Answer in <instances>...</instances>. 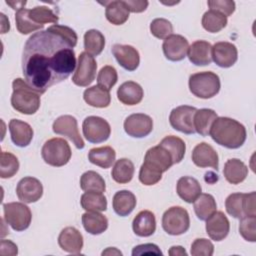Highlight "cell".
Returning <instances> with one entry per match:
<instances>
[{"label": "cell", "instance_id": "1", "mask_svg": "<svg viewBox=\"0 0 256 256\" xmlns=\"http://www.w3.org/2000/svg\"><path fill=\"white\" fill-rule=\"evenodd\" d=\"M76 65L73 46L60 34L49 29L35 32L24 45L23 75L28 85L40 94L66 80Z\"/></svg>", "mask_w": 256, "mask_h": 256}, {"label": "cell", "instance_id": "2", "mask_svg": "<svg viewBox=\"0 0 256 256\" xmlns=\"http://www.w3.org/2000/svg\"><path fill=\"white\" fill-rule=\"evenodd\" d=\"M173 164L170 153L161 145L158 144L148 149L139 171L140 182L146 186L158 183L162 178V173L166 172Z\"/></svg>", "mask_w": 256, "mask_h": 256}, {"label": "cell", "instance_id": "3", "mask_svg": "<svg viewBox=\"0 0 256 256\" xmlns=\"http://www.w3.org/2000/svg\"><path fill=\"white\" fill-rule=\"evenodd\" d=\"M209 135L219 145L228 149H237L246 141L247 132L243 124L229 117H217Z\"/></svg>", "mask_w": 256, "mask_h": 256}, {"label": "cell", "instance_id": "4", "mask_svg": "<svg viewBox=\"0 0 256 256\" xmlns=\"http://www.w3.org/2000/svg\"><path fill=\"white\" fill-rule=\"evenodd\" d=\"M12 88V107L22 114H35L40 107V93L35 91L28 85L26 81L21 78H16L13 80Z\"/></svg>", "mask_w": 256, "mask_h": 256}, {"label": "cell", "instance_id": "5", "mask_svg": "<svg viewBox=\"0 0 256 256\" xmlns=\"http://www.w3.org/2000/svg\"><path fill=\"white\" fill-rule=\"evenodd\" d=\"M220 87L219 76L211 71L197 72L189 77L190 92L201 99L214 97L220 91Z\"/></svg>", "mask_w": 256, "mask_h": 256}, {"label": "cell", "instance_id": "6", "mask_svg": "<svg viewBox=\"0 0 256 256\" xmlns=\"http://www.w3.org/2000/svg\"><path fill=\"white\" fill-rule=\"evenodd\" d=\"M71 155L72 152L68 142L59 137L47 140L41 149V156L44 162L53 167L66 165L69 162Z\"/></svg>", "mask_w": 256, "mask_h": 256}, {"label": "cell", "instance_id": "7", "mask_svg": "<svg viewBox=\"0 0 256 256\" xmlns=\"http://www.w3.org/2000/svg\"><path fill=\"white\" fill-rule=\"evenodd\" d=\"M255 192L251 193H232L225 200L227 213L234 218L244 216H256Z\"/></svg>", "mask_w": 256, "mask_h": 256}, {"label": "cell", "instance_id": "8", "mask_svg": "<svg viewBox=\"0 0 256 256\" xmlns=\"http://www.w3.org/2000/svg\"><path fill=\"white\" fill-rule=\"evenodd\" d=\"M4 220L15 231L26 230L32 220V213L28 206L21 202H10L3 205Z\"/></svg>", "mask_w": 256, "mask_h": 256}, {"label": "cell", "instance_id": "9", "mask_svg": "<svg viewBox=\"0 0 256 256\" xmlns=\"http://www.w3.org/2000/svg\"><path fill=\"white\" fill-rule=\"evenodd\" d=\"M162 227L169 235H181L190 227V218L186 209L173 206L166 210L162 216Z\"/></svg>", "mask_w": 256, "mask_h": 256}, {"label": "cell", "instance_id": "10", "mask_svg": "<svg viewBox=\"0 0 256 256\" xmlns=\"http://www.w3.org/2000/svg\"><path fill=\"white\" fill-rule=\"evenodd\" d=\"M83 135L91 143H102L106 141L111 134L109 123L99 116H88L82 124Z\"/></svg>", "mask_w": 256, "mask_h": 256}, {"label": "cell", "instance_id": "11", "mask_svg": "<svg viewBox=\"0 0 256 256\" xmlns=\"http://www.w3.org/2000/svg\"><path fill=\"white\" fill-rule=\"evenodd\" d=\"M96 71L97 63L94 57L86 52H82L78 57L77 68L72 77V82L77 86L87 87L94 81Z\"/></svg>", "mask_w": 256, "mask_h": 256}, {"label": "cell", "instance_id": "12", "mask_svg": "<svg viewBox=\"0 0 256 256\" xmlns=\"http://www.w3.org/2000/svg\"><path fill=\"white\" fill-rule=\"evenodd\" d=\"M53 132L67 137L69 140L73 142L76 148L83 149L85 143L79 133L78 124L75 117L71 115H62L58 117L52 125Z\"/></svg>", "mask_w": 256, "mask_h": 256}, {"label": "cell", "instance_id": "13", "mask_svg": "<svg viewBox=\"0 0 256 256\" xmlns=\"http://www.w3.org/2000/svg\"><path fill=\"white\" fill-rule=\"evenodd\" d=\"M196 108L188 105L178 106L170 112L169 122L173 129L184 134H194L195 129L193 125V117Z\"/></svg>", "mask_w": 256, "mask_h": 256}, {"label": "cell", "instance_id": "14", "mask_svg": "<svg viewBox=\"0 0 256 256\" xmlns=\"http://www.w3.org/2000/svg\"><path fill=\"white\" fill-rule=\"evenodd\" d=\"M124 130L133 138L146 137L153 130V120L144 113L131 114L124 121Z\"/></svg>", "mask_w": 256, "mask_h": 256}, {"label": "cell", "instance_id": "15", "mask_svg": "<svg viewBox=\"0 0 256 256\" xmlns=\"http://www.w3.org/2000/svg\"><path fill=\"white\" fill-rule=\"evenodd\" d=\"M16 194L21 202L34 203L43 195L42 183L37 178L24 177L17 184Z\"/></svg>", "mask_w": 256, "mask_h": 256}, {"label": "cell", "instance_id": "16", "mask_svg": "<svg viewBox=\"0 0 256 256\" xmlns=\"http://www.w3.org/2000/svg\"><path fill=\"white\" fill-rule=\"evenodd\" d=\"M212 60L221 68L233 66L238 59V51L234 44L226 41L217 42L212 46Z\"/></svg>", "mask_w": 256, "mask_h": 256}, {"label": "cell", "instance_id": "17", "mask_svg": "<svg viewBox=\"0 0 256 256\" xmlns=\"http://www.w3.org/2000/svg\"><path fill=\"white\" fill-rule=\"evenodd\" d=\"M189 48L188 40L182 35L172 34L163 42L164 56L170 61H181L186 57Z\"/></svg>", "mask_w": 256, "mask_h": 256}, {"label": "cell", "instance_id": "18", "mask_svg": "<svg viewBox=\"0 0 256 256\" xmlns=\"http://www.w3.org/2000/svg\"><path fill=\"white\" fill-rule=\"evenodd\" d=\"M191 157L193 163L200 168L211 167L215 170H218V154L215 149L208 143L202 142L197 144L192 151Z\"/></svg>", "mask_w": 256, "mask_h": 256}, {"label": "cell", "instance_id": "19", "mask_svg": "<svg viewBox=\"0 0 256 256\" xmlns=\"http://www.w3.org/2000/svg\"><path fill=\"white\" fill-rule=\"evenodd\" d=\"M112 54L121 67L127 71H134L140 63L139 52L131 45L115 44L112 47Z\"/></svg>", "mask_w": 256, "mask_h": 256}, {"label": "cell", "instance_id": "20", "mask_svg": "<svg viewBox=\"0 0 256 256\" xmlns=\"http://www.w3.org/2000/svg\"><path fill=\"white\" fill-rule=\"evenodd\" d=\"M229 230V220L221 211H215L206 220V233L214 241H222L227 237Z\"/></svg>", "mask_w": 256, "mask_h": 256}, {"label": "cell", "instance_id": "21", "mask_svg": "<svg viewBox=\"0 0 256 256\" xmlns=\"http://www.w3.org/2000/svg\"><path fill=\"white\" fill-rule=\"evenodd\" d=\"M58 244L62 250L70 254H80L83 248V236L75 227H66L58 236Z\"/></svg>", "mask_w": 256, "mask_h": 256}, {"label": "cell", "instance_id": "22", "mask_svg": "<svg viewBox=\"0 0 256 256\" xmlns=\"http://www.w3.org/2000/svg\"><path fill=\"white\" fill-rule=\"evenodd\" d=\"M211 50L212 45L209 42L197 40L189 46L187 56L192 64L196 66H205L212 62Z\"/></svg>", "mask_w": 256, "mask_h": 256}, {"label": "cell", "instance_id": "23", "mask_svg": "<svg viewBox=\"0 0 256 256\" xmlns=\"http://www.w3.org/2000/svg\"><path fill=\"white\" fill-rule=\"evenodd\" d=\"M9 131L12 142L18 147H26L32 141L33 129L24 121L11 119L9 122Z\"/></svg>", "mask_w": 256, "mask_h": 256}, {"label": "cell", "instance_id": "24", "mask_svg": "<svg viewBox=\"0 0 256 256\" xmlns=\"http://www.w3.org/2000/svg\"><path fill=\"white\" fill-rule=\"evenodd\" d=\"M133 232L139 237H149L156 230L155 215L149 210L140 211L132 222Z\"/></svg>", "mask_w": 256, "mask_h": 256}, {"label": "cell", "instance_id": "25", "mask_svg": "<svg viewBox=\"0 0 256 256\" xmlns=\"http://www.w3.org/2000/svg\"><path fill=\"white\" fill-rule=\"evenodd\" d=\"M143 89L142 87L134 82V81H127L121 84L117 90V98L118 100L129 106L139 104L143 99Z\"/></svg>", "mask_w": 256, "mask_h": 256}, {"label": "cell", "instance_id": "26", "mask_svg": "<svg viewBox=\"0 0 256 256\" xmlns=\"http://www.w3.org/2000/svg\"><path fill=\"white\" fill-rule=\"evenodd\" d=\"M178 196L187 203H193L201 194L202 188L197 179L190 176L181 177L176 186Z\"/></svg>", "mask_w": 256, "mask_h": 256}, {"label": "cell", "instance_id": "27", "mask_svg": "<svg viewBox=\"0 0 256 256\" xmlns=\"http://www.w3.org/2000/svg\"><path fill=\"white\" fill-rule=\"evenodd\" d=\"M136 197L128 190H121L114 194L112 206L115 213L121 217L128 216L136 207Z\"/></svg>", "mask_w": 256, "mask_h": 256}, {"label": "cell", "instance_id": "28", "mask_svg": "<svg viewBox=\"0 0 256 256\" xmlns=\"http://www.w3.org/2000/svg\"><path fill=\"white\" fill-rule=\"evenodd\" d=\"M106 19L114 25H122L129 18V9L125 1L116 0L104 3Z\"/></svg>", "mask_w": 256, "mask_h": 256}, {"label": "cell", "instance_id": "29", "mask_svg": "<svg viewBox=\"0 0 256 256\" xmlns=\"http://www.w3.org/2000/svg\"><path fill=\"white\" fill-rule=\"evenodd\" d=\"M223 174L229 183L239 184L246 179L248 175V168L240 159L232 158L226 161Z\"/></svg>", "mask_w": 256, "mask_h": 256}, {"label": "cell", "instance_id": "30", "mask_svg": "<svg viewBox=\"0 0 256 256\" xmlns=\"http://www.w3.org/2000/svg\"><path fill=\"white\" fill-rule=\"evenodd\" d=\"M217 117V113L212 109L202 108L196 110L193 117V125L195 132H197L201 136H208L210 133L211 126Z\"/></svg>", "mask_w": 256, "mask_h": 256}, {"label": "cell", "instance_id": "31", "mask_svg": "<svg viewBox=\"0 0 256 256\" xmlns=\"http://www.w3.org/2000/svg\"><path fill=\"white\" fill-rule=\"evenodd\" d=\"M89 161L101 168H110L116 159V152L110 146L92 148L88 153Z\"/></svg>", "mask_w": 256, "mask_h": 256}, {"label": "cell", "instance_id": "32", "mask_svg": "<svg viewBox=\"0 0 256 256\" xmlns=\"http://www.w3.org/2000/svg\"><path fill=\"white\" fill-rule=\"evenodd\" d=\"M83 98L88 105L96 108H106L111 102L109 91L99 85L87 88L83 93Z\"/></svg>", "mask_w": 256, "mask_h": 256}, {"label": "cell", "instance_id": "33", "mask_svg": "<svg viewBox=\"0 0 256 256\" xmlns=\"http://www.w3.org/2000/svg\"><path fill=\"white\" fill-rule=\"evenodd\" d=\"M82 224L88 233L99 235L108 228V219L99 212L87 211L82 215Z\"/></svg>", "mask_w": 256, "mask_h": 256}, {"label": "cell", "instance_id": "34", "mask_svg": "<svg viewBox=\"0 0 256 256\" xmlns=\"http://www.w3.org/2000/svg\"><path fill=\"white\" fill-rule=\"evenodd\" d=\"M27 16L33 24L39 26L41 29L44 27V24H57L59 20L58 15L47 6H36L32 9H27Z\"/></svg>", "mask_w": 256, "mask_h": 256}, {"label": "cell", "instance_id": "35", "mask_svg": "<svg viewBox=\"0 0 256 256\" xmlns=\"http://www.w3.org/2000/svg\"><path fill=\"white\" fill-rule=\"evenodd\" d=\"M134 171L135 168L133 162L127 158H121L115 162L111 176L115 182L119 184H125L132 180Z\"/></svg>", "mask_w": 256, "mask_h": 256}, {"label": "cell", "instance_id": "36", "mask_svg": "<svg viewBox=\"0 0 256 256\" xmlns=\"http://www.w3.org/2000/svg\"><path fill=\"white\" fill-rule=\"evenodd\" d=\"M193 203L195 214L198 219L202 221H206L216 211L217 208L214 197L207 193H201Z\"/></svg>", "mask_w": 256, "mask_h": 256}, {"label": "cell", "instance_id": "37", "mask_svg": "<svg viewBox=\"0 0 256 256\" xmlns=\"http://www.w3.org/2000/svg\"><path fill=\"white\" fill-rule=\"evenodd\" d=\"M80 203L84 210L90 212H102L107 209V199L100 192L88 191L83 193Z\"/></svg>", "mask_w": 256, "mask_h": 256}, {"label": "cell", "instance_id": "38", "mask_svg": "<svg viewBox=\"0 0 256 256\" xmlns=\"http://www.w3.org/2000/svg\"><path fill=\"white\" fill-rule=\"evenodd\" d=\"M159 145L164 147L170 153L174 164L180 163L182 161V159L184 158L185 151H186V145H185V142L181 138L174 136V135L166 136L165 138H163L161 140Z\"/></svg>", "mask_w": 256, "mask_h": 256}, {"label": "cell", "instance_id": "39", "mask_svg": "<svg viewBox=\"0 0 256 256\" xmlns=\"http://www.w3.org/2000/svg\"><path fill=\"white\" fill-rule=\"evenodd\" d=\"M105 46L104 35L96 30L90 29L84 34V49L85 52L91 56H98L101 54Z\"/></svg>", "mask_w": 256, "mask_h": 256}, {"label": "cell", "instance_id": "40", "mask_svg": "<svg viewBox=\"0 0 256 256\" xmlns=\"http://www.w3.org/2000/svg\"><path fill=\"white\" fill-rule=\"evenodd\" d=\"M227 25V17L218 11L209 9L203 14L202 26L210 33H217Z\"/></svg>", "mask_w": 256, "mask_h": 256}, {"label": "cell", "instance_id": "41", "mask_svg": "<svg viewBox=\"0 0 256 256\" xmlns=\"http://www.w3.org/2000/svg\"><path fill=\"white\" fill-rule=\"evenodd\" d=\"M80 187L83 191H94L103 193L106 190V184L100 174L95 171H87L80 178Z\"/></svg>", "mask_w": 256, "mask_h": 256}, {"label": "cell", "instance_id": "42", "mask_svg": "<svg viewBox=\"0 0 256 256\" xmlns=\"http://www.w3.org/2000/svg\"><path fill=\"white\" fill-rule=\"evenodd\" d=\"M19 170V161L10 152L2 151L0 160V177L3 179L13 177Z\"/></svg>", "mask_w": 256, "mask_h": 256}, {"label": "cell", "instance_id": "43", "mask_svg": "<svg viewBox=\"0 0 256 256\" xmlns=\"http://www.w3.org/2000/svg\"><path fill=\"white\" fill-rule=\"evenodd\" d=\"M150 32L156 38L165 40L173 34V26L167 19L156 18L150 23Z\"/></svg>", "mask_w": 256, "mask_h": 256}, {"label": "cell", "instance_id": "44", "mask_svg": "<svg viewBox=\"0 0 256 256\" xmlns=\"http://www.w3.org/2000/svg\"><path fill=\"white\" fill-rule=\"evenodd\" d=\"M118 80V74L113 66L106 65L101 68L97 76V83L100 87L110 91Z\"/></svg>", "mask_w": 256, "mask_h": 256}, {"label": "cell", "instance_id": "45", "mask_svg": "<svg viewBox=\"0 0 256 256\" xmlns=\"http://www.w3.org/2000/svg\"><path fill=\"white\" fill-rule=\"evenodd\" d=\"M256 216H244L240 218L239 232L241 236L249 242L256 241Z\"/></svg>", "mask_w": 256, "mask_h": 256}, {"label": "cell", "instance_id": "46", "mask_svg": "<svg viewBox=\"0 0 256 256\" xmlns=\"http://www.w3.org/2000/svg\"><path fill=\"white\" fill-rule=\"evenodd\" d=\"M15 22H16V28H17L18 32H20L21 34H24V35L41 29L39 26L33 24L29 20V18L27 16V9L26 8H22V9H20L16 12Z\"/></svg>", "mask_w": 256, "mask_h": 256}, {"label": "cell", "instance_id": "47", "mask_svg": "<svg viewBox=\"0 0 256 256\" xmlns=\"http://www.w3.org/2000/svg\"><path fill=\"white\" fill-rule=\"evenodd\" d=\"M214 253V245L206 238L195 239L191 245L192 256H211Z\"/></svg>", "mask_w": 256, "mask_h": 256}, {"label": "cell", "instance_id": "48", "mask_svg": "<svg viewBox=\"0 0 256 256\" xmlns=\"http://www.w3.org/2000/svg\"><path fill=\"white\" fill-rule=\"evenodd\" d=\"M211 10H215L228 17L235 11V2L231 0H209L207 2Z\"/></svg>", "mask_w": 256, "mask_h": 256}, {"label": "cell", "instance_id": "49", "mask_svg": "<svg viewBox=\"0 0 256 256\" xmlns=\"http://www.w3.org/2000/svg\"><path fill=\"white\" fill-rule=\"evenodd\" d=\"M47 29L51 30V31H54L58 34H60L63 38H65L73 47L76 46L77 44V40H78V37H77V34L76 32L68 27V26H64V25H59V24H53L51 26H49Z\"/></svg>", "mask_w": 256, "mask_h": 256}, {"label": "cell", "instance_id": "50", "mask_svg": "<svg viewBox=\"0 0 256 256\" xmlns=\"http://www.w3.org/2000/svg\"><path fill=\"white\" fill-rule=\"evenodd\" d=\"M145 254L162 255V252L156 244H152V243L141 244V245L135 246L132 250L133 256H140V255H145Z\"/></svg>", "mask_w": 256, "mask_h": 256}, {"label": "cell", "instance_id": "51", "mask_svg": "<svg viewBox=\"0 0 256 256\" xmlns=\"http://www.w3.org/2000/svg\"><path fill=\"white\" fill-rule=\"evenodd\" d=\"M18 253V247L16 244H14L10 240H1V249H0V254L1 255H17Z\"/></svg>", "mask_w": 256, "mask_h": 256}, {"label": "cell", "instance_id": "52", "mask_svg": "<svg viewBox=\"0 0 256 256\" xmlns=\"http://www.w3.org/2000/svg\"><path fill=\"white\" fill-rule=\"evenodd\" d=\"M126 5L130 12L133 13H141L146 10L148 7V1H139V0H127L125 1Z\"/></svg>", "mask_w": 256, "mask_h": 256}, {"label": "cell", "instance_id": "53", "mask_svg": "<svg viewBox=\"0 0 256 256\" xmlns=\"http://www.w3.org/2000/svg\"><path fill=\"white\" fill-rule=\"evenodd\" d=\"M169 255L170 256H176V255H187L186 250L182 246H172L169 250Z\"/></svg>", "mask_w": 256, "mask_h": 256}, {"label": "cell", "instance_id": "54", "mask_svg": "<svg viewBox=\"0 0 256 256\" xmlns=\"http://www.w3.org/2000/svg\"><path fill=\"white\" fill-rule=\"evenodd\" d=\"M122 255V253L119 251V250H117L116 248H114V247H109V248H107L106 250H104L103 252H102V255L104 256V255Z\"/></svg>", "mask_w": 256, "mask_h": 256}, {"label": "cell", "instance_id": "55", "mask_svg": "<svg viewBox=\"0 0 256 256\" xmlns=\"http://www.w3.org/2000/svg\"><path fill=\"white\" fill-rule=\"evenodd\" d=\"M6 3L8 4V5H10V6H12V8L13 9H17V11L18 10H20V9H22V8H24L23 6L26 4V1H22V2H8V1H6Z\"/></svg>", "mask_w": 256, "mask_h": 256}]
</instances>
